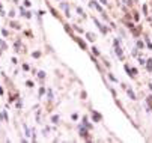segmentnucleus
<instances>
[{
	"label": "nucleus",
	"instance_id": "nucleus-1",
	"mask_svg": "<svg viewBox=\"0 0 152 143\" xmlns=\"http://www.w3.org/2000/svg\"><path fill=\"white\" fill-rule=\"evenodd\" d=\"M114 44H116V54H117L119 57H122V50H121V48H119V45H117V41H116Z\"/></svg>",
	"mask_w": 152,
	"mask_h": 143
},
{
	"label": "nucleus",
	"instance_id": "nucleus-2",
	"mask_svg": "<svg viewBox=\"0 0 152 143\" xmlns=\"http://www.w3.org/2000/svg\"><path fill=\"white\" fill-rule=\"evenodd\" d=\"M80 136H83V137H87V131H86L84 128H80Z\"/></svg>",
	"mask_w": 152,
	"mask_h": 143
},
{
	"label": "nucleus",
	"instance_id": "nucleus-3",
	"mask_svg": "<svg viewBox=\"0 0 152 143\" xmlns=\"http://www.w3.org/2000/svg\"><path fill=\"white\" fill-rule=\"evenodd\" d=\"M148 71H152V59H149V60H148Z\"/></svg>",
	"mask_w": 152,
	"mask_h": 143
},
{
	"label": "nucleus",
	"instance_id": "nucleus-4",
	"mask_svg": "<svg viewBox=\"0 0 152 143\" xmlns=\"http://www.w3.org/2000/svg\"><path fill=\"white\" fill-rule=\"evenodd\" d=\"M128 95L131 96V100H135V95H134V92L131 91V89H128Z\"/></svg>",
	"mask_w": 152,
	"mask_h": 143
},
{
	"label": "nucleus",
	"instance_id": "nucleus-5",
	"mask_svg": "<svg viewBox=\"0 0 152 143\" xmlns=\"http://www.w3.org/2000/svg\"><path fill=\"white\" fill-rule=\"evenodd\" d=\"M92 116H93V119H95V121H101V116H100L98 113H93Z\"/></svg>",
	"mask_w": 152,
	"mask_h": 143
},
{
	"label": "nucleus",
	"instance_id": "nucleus-6",
	"mask_svg": "<svg viewBox=\"0 0 152 143\" xmlns=\"http://www.w3.org/2000/svg\"><path fill=\"white\" fill-rule=\"evenodd\" d=\"M87 39H89V41H95V35H92V33H87Z\"/></svg>",
	"mask_w": 152,
	"mask_h": 143
},
{
	"label": "nucleus",
	"instance_id": "nucleus-7",
	"mask_svg": "<svg viewBox=\"0 0 152 143\" xmlns=\"http://www.w3.org/2000/svg\"><path fill=\"white\" fill-rule=\"evenodd\" d=\"M130 72H131V74H130V75H133V77H134L135 74H137V69H135V68H133V69H131V71H130Z\"/></svg>",
	"mask_w": 152,
	"mask_h": 143
},
{
	"label": "nucleus",
	"instance_id": "nucleus-8",
	"mask_svg": "<svg viewBox=\"0 0 152 143\" xmlns=\"http://www.w3.org/2000/svg\"><path fill=\"white\" fill-rule=\"evenodd\" d=\"M51 121L54 122V124H57V122H59V116H53V117H51Z\"/></svg>",
	"mask_w": 152,
	"mask_h": 143
},
{
	"label": "nucleus",
	"instance_id": "nucleus-9",
	"mask_svg": "<svg viewBox=\"0 0 152 143\" xmlns=\"http://www.w3.org/2000/svg\"><path fill=\"white\" fill-rule=\"evenodd\" d=\"M26 86H29V87H33V83H32V81H26Z\"/></svg>",
	"mask_w": 152,
	"mask_h": 143
},
{
	"label": "nucleus",
	"instance_id": "nucleus-10",
	"mask_svg": "<svg viewBox=\"0 0 152 143\" xmlns=\"http://www.w3.org/2000/svg\"><path fill=\"white\" fill-rule=\"evenodd\" d=\"M44 77H45V72L41 71V72H39V78H44Z\"/></svg>",
	"mask_w": 152,
	"mask_h": 143
},
{
	"label": "nucleus",
	"instance_id": "nucleus-11",
	"mask_svg": "<svg viewBox=\"0 0 152 143\" xmlns=\"http://www.w3.org/2000/svg\"><path fill=\"white\" fill-rule=\"evenodd\" d=\"M137 47L139 48H143V42H142V41H139V42H137Z\"/></svg>",
	"mask_w": 152,
	"mask_h": 143
},
{
	"label": "nucleus",
	"instance_id": "nucleus-12",
	"mask_svg": "<svg viewBox=\"0 0 152 143\" xmlns=\"http://www.w3.org/2000/svg\"><path fill=\"white\" fill-rule=\"evenodd\" d=\"M44 92H45V89L41 87V89H39V95H44Z\"/></svg>",
	"mask_w": 152,
	"mask_h": 143
},
{
	"label": "nucleus",
	"instance_id": "nucleus-13",
	"mask_svg": "<svg viewBox=\"0 0 152 143\" xmlns=\"http://www.w3.org/2000/svg\"><path fill=\"white\" fill-rule=\"evenodd\" d=\"M33 56H35V57H39V56H41V53H39V51H36V53H33Z\"/></svg>",
	"mask_w": 152,
	"mask_h": 143
}]
</instances>
